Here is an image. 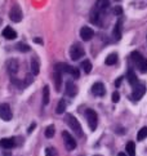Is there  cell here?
<instances>
[{"instance_id": "cell-34", "label": "cell", "mask_w": 147, "mask_h": 156, "mask_svg": "<svg viewBox=\"0 0 147 156\" xmlns=\"http://www.w3.org/2000/svg\"><path fill=\"white\" fill-rule=\"evenodd\" d=\"M34 41L39 43V44H43V40H41V39H39V37H35V39H34Z\"/></svg>"}, {"instance_id": "cell-20", "label": "cell", "mask_w": 147, "mask_h": 156, "mask_svg": "<svg viewBox=\"0 0 147 156\" xmlns=\"http://www.w3.org/2000/svg\"><path fill=\"white\" fill-rule=\"evenodd\" d=\"M39 69H40V65H39V59L36 57H34L31 59V71L32 75H38L39 74Z\"/></svg>"}, {"instance_id": "cell-8", "label": "cell", "mask_w": 147, "mask_h": 156, "mask_svg": "<svg viewBox=\"0 0 147 156\" xmlns=\"http://www.w3.org/2000/svg\"><path fill=\"white\" fill-rule=\"evenodd\" d=\"M12 110H10L8 103H0V119L4 121H10L12 120Z\"/></svg>"}, {"instance_id": "cell-3", "label": "cell", "mask_w": 147, "mask_h": 156, "mask_svg": "<svg viewBox=\"0 0 147 156\" xmlns=\"http://www.w3.org/2000/svg\"><path fill=\"white\" fill-rule=\"evenodd\" d=\"M54 70H58L59 72H62V74H69L74 77V79H79V76H80L79 69L72 67V66L67 65V63H57L54 66Z\"/></svg>"}, {"instance_id": "cell-1", "label": "cell", "mask_w": 147, "mask_h": 156, "mask_svg": "<svg viewBox=\"0 0 147 156\" xmlns=\"http://www.w3.org/2000/svg\"><path fill=\"white\" fill-rule=\"evenodd\" d=\"M110 9V2L109 0H97L94 4L93 9L90 10V22L94 25H102V18Z\"/></svg>"}, {"instance_id": "cell-6", "label": "cell", "mask_w": 147, "mask_h": 156, "mask_svg": "<svg viewBox=\"0 0 147 156\" xmlns=\"http://www.w3.org/2000/svg\"><path fill=\"white\" fill-rule=\"evenodd\" d=\"M84 54H85V51H84V48L80 45V44H74V45L70 48V57L72 61H77L84 57Z\"/></svg>"}, {"instance_id": "cell-15", "label": "cell", "mask_w": 147, "mask_h": 156, "mask_svg": "<svg viewBox=\"0 0 147 156\" xmlns=\"http://www.w3.org/2000/svg\"><path fill=\"white\" fill-rule=\"evenodd\" d=\"M14 146H16L14 138H3V139H0V147L10 150V148H13Z\"/></svg>"}, {"instance_id": "cell-17", "label": "cell", "mask_w": 147, "mask_h": 156, "mask_svg": "<svg viewBox=\"0 0 147 156\" xmlns=\"http://www.w3.org/2000/svg\"><path fill=\"white\" fill-rule=\"evenodd\" d=\"M112 35H114V37H115L116 41L121 39V18L117 20L116 25H115V27H114V31H112Z\"/></svg>"}, {"instance_id": "cell-24", "label": "cell", "mask_w": 147, "mask_h": 156, "mask_svg": "<svg viewBox=\"0 0 147 156\" xmlns=\"http://www.w3.org/2000/svg\"><path fill=\"white\" fill-rule=\"evenodd\" d=\"M49 103V87L45 85L43 89V105Z\"/></svg>"}, {"instance_id": "cell-25", "label": "cell", "mask_w": 147, "mask_h": 156, "mask_svg": "<svg viewBox=\"0 0 147 156\" xmlns=\"http://www.w3.org/2000/svg\"><path fill=\"white\" fill-rule=\"evenodd\" d=\"M81 67L84 69V72H85V74H89V72L92 71V63H90V61L85 59L81 62Z\"/></svg>"}, {"instance_id": "cell-30", "label": "cell", "mask_w": 147, "mask_h": 156, "mask_svg": "<svg viewBox=\"0 0 147 156\" xmlns=\"http://www.w3.org/2000/svg\"><path fill=\"white\" fill-rule=\"evenodd\" d=\"M112 12H114V14H116V16H121V14H123V8L117 5V7L114 8V10H112Z\"/></svg>"}, {"instance_id": "cell-31", "label": "cell", "mask_w": 147, "mask_h": 156, "mask_svg": "<svg viewBox=\"0 0 147 156\" xmlns=\"http://www.w3.org/2000/svg\"><path fill=\"white\" fill-rule=\"evenodd\" d=\"M119 99H120V96H119V93H117V92H114V94H112V101L116 103V102H119Z\"/></svg>"}, {"instance_id": "cell-10", "label": "cell", "mask_w": 147, "mask_h": 156, "mask_svg": "<svg viewBox=\"0 0 147 156\" xmlns=\"http://www.w3.org/2000/svg\"><path fill=\"white\" fill-rule=\"evenodd\" d=\"M146 93V87L142 84H137L135 87H133V90H132V96L131 98L134 99V101H138L143 97V94Z\"/></svg>"}, {"instance_id": "cell-9", "label": "cell", "mask_w": 147, "mask_h": 156, "mask_svg": "<svg viewBox=\"0 0 147 156\" xmlns=\"http://www.w3.org/2000/svg\"><path fill=\"white\" fill-rule=\"evenodd\" d=\"M22 17H23V14H22L21 7H20V5H13V8L10 9V12H9L10 21H13V22H21Z\"/></svg>"}, {"instance_id": "cell-2", "label": "cell", "mask_w": 147, "mask_h": 156, "mask_svg": "<svg viewBox=\"0 0 147 156\" xmlns=\"http://www.w3.org/2000/svg\"><path fill=\"white\" fill-rule=\"evenodd\" d=\"M65 121H66V124L71 128V130L75 133L77 137H81V136H83L81 125H80V122H79V120H77L74 115L67 114V115H66V118H65Z\"/></svg>"}, {"instance_id": "cell-7", "label": "cell", "mask_w": 147, "mask_h": 156, "mask_svg": "<svg viewBox=\"0 0 147 156\" xmlns=\"http://www.w3.org/2000/svg\"><path fill=\"white\" fill-rule=\"evenodd\" d=\"M62 138H63V143L67 151H72L76 148V141L69 132H63L62 133Z\"/></svg>"}, {"instance_id": "cell-12", "label": "cell", "mask_w": 147, "mask_h": 156, "mask_svg": "<svg viewBox=\"0 0 147 156\" xmlns=\"http://www.w3.org/2000/svg\"><path fill=\"white\" fill-rule=\"evenodd\" d=\"M93 36H94V31L90 29V27H87V26L81 27V30H80V37L83 39L84 41H89Z\"/></svg>"}, {"instance_id": "cell-19", "label": "cell", "mask_w": 147, "mask_h": 156, "mask_svg": "<svg viewBox=\"0 0 147 156\" xmlns=\"http://www.w3.org/2000/svg\"><path fill=\"white\" fill-rule=\"evenodd\" d=\"M61 84H62V72H59L58 70H54V85L57 92L61 90Z\"/></svg>"}, {"instance_id": "cell-4", "label": "cell", "mask_w": 147, "mask_h": 156, "mask_svg": "<svg viewBox=\"0 0 147 156\" xmlns=\"http://www.w3.org/2000/svg\"><path fill=\"white\" fill-rule=\"evenodd\" d=\"M131 58L134 62V65L139 69L141 72H147V59L143 58V55L138 52H133L131 54Z\"/></svg>"}, {"instance_id": "cell-26", "label": "cell", "mask_w": 147, "mask_h": 156, "mask_svg": "<svg viewBox=\"0 0 147 156\" xmlns=\"http://www.w3.org/2000/svg\"><path fill=\"white\" fill-rule=\"evenodd\" d=\"M147 138V126L142 128V129H139L138 132V134H137V139L138 141H142V139Z\"/></svg>"}, {"instance_id": "cell-27", "label": "cell", "mask_w": 147, "mask_h": 156, "mask_svg": "<svg viewBox=\"0 0 147 156\" xmlns=\"http://www.w3.org/2000/svg\"><path fill=\"white\" fill-rule=\"evenodd\" d=\"M17 49H18L20 52H30L31 51V48L30 45H27V44H23V43H18L17 44Z\"/></svg>"}, {"instance_id": "cell-33", "label": "cell", "mask_w": 147, "mask_h": 156, "mask_svg": "<svg viewBox=\"0 0 147 156\" xmlns=\"http://www.w3.org/2000/svg\"><path fill=\"white\" fill-rule=\"evenodd\" d=\"M36 126V124H35V122H32V124L30 125V128H29V130H27V132H29V133H31L32 130H34V128H35Z\"/></svg>"}, {"instance_id": "cell-22", "label": "cell", "mask_w": 147, "mask_h": 156, "mask_svg": "<svg viewBox=\"0 0 147 156\" xmlns=\"http://www.w3.org/2000/svg\"><path fill=\"white\" fill-rule=\"evenodd\" d=\"M116 62H117V54L116 53L109 54V55H107V58H106V61H105V63L107 66H112V65H115Z\"/></svg>"}, {"instance_id": "cell-23", "label": "cell", "mask_w": 147, "mask_h": 156, "mask_svg": "<svg viewBox=\"0 0 147 156\" xmlns=\"http://www.w3.org/2000/svg\"><path fill=\"white\" fill-rule=\"evenodd\" d=\"M65 110H66V101L65 99H59V102L57 105V108H56V112H57L58 115H61V114L65 112Z\"/></svg>"}, {"instance_id": "cell-16", "label": "cell", "mask_w": 147, "mask_h": 156, "mask_svg": "<svg viewBox=\"0 0 147 156\" xmlns=\"http://www.w3.org/2000/svg\"><path fill=\"white\" fill-rule=\"evenodd\" d=\"M3 36H4L5 39H8V40H13V39L17 37V32L12 29V27L7 26V27H5V29L3 30Z\"/></svg>"}, {"instance_id": "cell-36", "label": "cell", "mask_w": 147, "mask_h": 156, "mask_svg": "<svg viewBox=\"0 0 147 156\" xmlns=\"http://www.w3.org/2000/svg\"><path fill=\"white\" fill-rule=\"evenodd\" d=\"M115 2H120V0H115Z\"/></svg>"}, {"instance_id": "cell-35", "label": "cell", "mask_w": 147, "mask_h": 156, "mask_svg": "<svg viewBox=\"0 0 147 156\" xmlns=\"http://www.w3.org/2000/svg\"><path fill=\"white\" fill-rule=\"evenodd\" d=\"M117 156H127V155H125V154H123V152H120V154H119Z\"/></svg>"}, {"instance_id": "cell-5", "label": "cell", "mask_w": 147, "mask_h": 156, "mask_svg": "<svg viewBox=\"0 0 147 156\" xmlns=\"http://www.w3.org/2000/svg\"><path fill=\"white\" fill-rule=\"evenodd\" d=\"M85 118H87V121H88V125L90 128V130H95L97 129V125H98V116L95 114V111L92 110V108H88L85 111Z\"/></svg>"}, {"instance_id": "cell-14", "label": "cell", "mask_w": 147, "mask_h": 156, "mask_svg": "<svg viewBox=\"0 0 147 156\" xmlns=\"http://www.w3.org/2000/svg\"><path fill=\"white\" fill-rule=\"evenodd\" d=\"M77 93V87L74 84V81L69 80L66 83V96L69 97H75Z\"/></svg>"}, {"instance_id": "cell-29", "label": "cell", "mask_w": 147, "mask_h": 156, "mask_svg": "<svg viewBox=\"0 0 147 156\" xmlns=\"http://www.w3.org/2000/svg\"><path fill=\"white\" fill-rule=\"evenodd\" d=\"M45 156H58V152L54 147H48L45 150Z\"/></svg>"}, {"instance_id": "cell-32", "label": "cell", "mask_w": 147, "mask_h": 156, "mask_svg": "<svg viewBox=\"0 0 147 156\" xmlns=\"http://www.w3.org/2000/svg\"><path fill=\"white\" fill-rule=\"evenodd\" d=\"M121 81H123V77H117V80L115 81V85H116V87H119V85L121 84Z\"/></svg>"}, {"instance_id": "cell-11", "label": "cell", "mask_w": 147, "mask_h": 156, "mask_svg": "<svg viewBox=\"0 0 147 156\" xmlns=\"http://www.w3.org/2000/svg\"><path fill=\"white\" fill-rule=\"evenodd\" d=\"M92 93L97 97H103L105 93H106V88H105V85L102 84V83H99V81L94 83L93 87H92Z\"/></svg>"}, {"instance_id": "cell-21", "label": "cell", "mask_w": 147, "mask_h": 156, "mask_svg": "<svg viewBox=\"0 0 147 156\" xmlns=\"http://www.w3.org/2000/svg\"><path fill=\"white\" fill-rule=\"evenodd\" d=\"M125 151L128 154V156H135V143L134 142H128L125 146Z\"/></svg>"}, {"instance_id": "cell-28", "label": "cell", "mask_w": 147, "mask_h": 156, "mask_svg": "<svg viewBox=\"0 0 147 156\" xmlns=\"http://www.w3.org/2000/svg\"><path fill=\"white\" fill-rule=\"evenodd\" d=\"M54 126L53 125H49L48 128H47V129H45V137H47V138H52L53 136H54Z\"/></svg>"}, {"instance_id": "cell-13", "label": "cell", "mask_w": 147, "mask_h": 156, "mask_svg": "<svg viewBox=\"0 0 147 156\" xmlns=\"http://www.w3.org/2000/svg\"><path fill=\"white\" fill-rule=\"evenodd\" d=\"M7 70L10 76H14L18 71V61L17 59H9L7 62Z\"/></svg>"}, {"instance_id": "cell-18", "label": "cell", "mask_w": 147, "mask_h": 156, "mask_svg": "<svg viewBox=\"0 0 147 156\" xmlns=\"http://www.w3.org/2000/svg\"><path fill=\"white\" fill-rule=\"evenodd\" d=\"M127 79H128L129 84H131L132 87H135L137 84H139L137 76H135L134 71H133V69H129V70H128V72H127Z\"/></svg>"}]
</instances>
